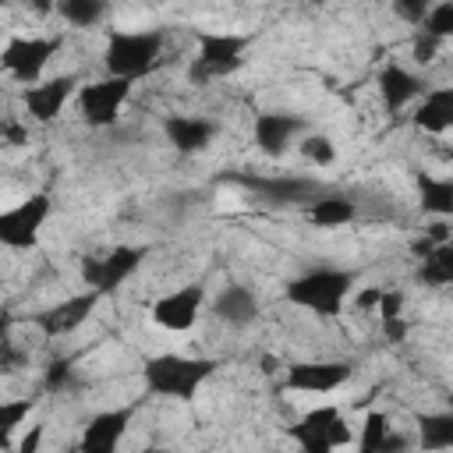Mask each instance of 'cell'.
Here are the masks:
<instances>
[{
	"label": "cell",
	"mask_w": 453,
	"mask_h": 453,
	"mask_svg": "<svg viewBox=\"0 0 453 453\" xmlns=\"http://www.w3.org/2000/svg\"><path fill=\"white\" fill-rule=\"evenodd\" d=\"M428 244H449V226H446V219H439V223H432L428 226V237H425Z\"/></svg>",
	"instance_id": "cell-37"
},
{
	"label": "cell",
	"mask_w": 453,
	"mask_h": 453,
	"mask_svg": "<svg viewBox=\"0 0 453 453\" xmlns=\"http://www.w3.org/2000/svg\"><path fill=\"white\" fill-rule=\"evenodd\" d=\"M354 202L347 198V195H319L311 205H308V216H311V223H319V226H343V223H350L354 219Z\"/></svg>",
	"instance_id": "cell-21"
},
{
	"label": "cell",
	"mask_w": 453,
	"mask_h": 453,
	"mask_svg": "<svg viewBox=\"0 0 453 453\" xmlns=\"http://www.w3.org/2000/svg\"><path fill=\"white\" fill-rule=\"evenodd\" d=\"M216 134V124L205 117H170L166 120V138L177 152H202Z\"/></svg>",
	"instance_id": "cell-18"
},
{
	"label": "cell",
	"mask_w": 453,
	"mask_h": 453,
	"mask_svg": "<svg viewBox=\"0 0 453 453\" xmlns=\"http://www.w3.org/2000/svg\"><path fill=\"white\" fill-rule=\"evenodd\" d=\"M21 365H25V350L14 347L11 340H4V343H0V372L11 375V372H18Z\"/></svg>",
	"instance_id": "cell-32"
},
{
	"label": "cell",
	"mask_w": 453,
	"mask_h": 453,
	"mask_svg": "<svg viewBox=\"0 0 453 453\" xmlns=\"http://www.w3.org/2000/svg\"><path fill=\"white\" fill-rule=\"evenodd\" d=\"M301 152H304L311 163H322V166L333 163V156H336V152H333V142H329L326 134H311V138H304V142H301Z\"/></svg>",
	"instance_id": "cell-30"
},
{
	"label": "cell",
	"mask_w": 453,
	"mask_h": 453,
	"mask_svg": "<svg viewBox=\"0 0 453 453\" xmlns=\"http://www.w3.org/2000/svg\"><path fill=\"white\" fill-rule=\"evenodd\" d=\"M425 28V35H432V39H446V35H453V4L446 0V4H435V7H428V14H425V21H421Z\"/></svg>",
	"instance_id": "cell-28"
},
{
	"label": "cell",
	"mask_w": 453,
	"mask_h": 453,
	"mask_svg": "<svg viewBox=\"0 0 453 453\" xmlns=\"http://www.w3.org/2000/svg\"><path fill=\"white\" fill-rule=\"evenodd\" d=\"M418 435L428 453H442L453 446V414H418Z\"/></svg>",
	"instance_id": "cell-22"
},
{
	"label": "cell",
	"mask_w": 453,
	"mask_h": 453,
	"mask_svg": "<svg viewBox=\"0 0 453 453\" xmlns=\"http://www.w3.org/2000/svg\"><path fill=\"white\" fill-rule=\"evenodd\" d=\"M11 322H14V315L0 311V343H4V340H11Z\"/></svg>",
	"instance_id": "cell-40"
},
{
	"label": "cell",
	"mask_w": 453,
	"mask_h": 453,
	"mask_svg": "<svg viewBox=\"0 0 453 453\" xmlns=\"http://www.w3.org/2000/svg\"><path fill=\"white\" fill-rule=\"evenodd\" d=\"M212 311H216V319L226 322V326H248V322H255V315H258V301H255V294H251L244 283H230V287L219 290Z\"/></svg>",
	"instance_id": "cell-19"
},
{
	"label": "cell",
	"mask_w": 453,
	"mask_h": 453,
	"mask_svg": "<svg viewBox=\"0 0 453 453\" xmlns=\"http://www.w3.org/2000/svg\"><path fill=\"white\" fill-rule=\"evenodd\" d=\"M421 78L418 74H411L407 67H400V64H386L382 67V74H379V92H382V103H386V110L389 113H396V110H403L414 96H421Z\"/></svg>",
	"instance_id": "cell-17"
},
{
	"label": "cell",
	"mask_w": 453,
	"mask_h": 453,
	"mask_svg": "<svg viewBox=\"0 0 453 453\" xmlns=\"http://www.w3.org/2000/svg\"><path fill=\"white\" fill-rule=\"evenodd\" d=\"M149 453H163V449H149Z\"/></svg>",
	"instance_id": "cell-41"
},
{
	"label": "cell",
	"mask_w": 453,
	"mask_h": 453,
	"mask_svg": "<svg viewBox=\"0 0 453 453\" xmlns=\"http://www.w3.org/2000/svg\"><path fill=\"white\" fill-rule=\"evenodd\" d=\"M421 188V209L435 212V216H449L453 212V184L449 180H435V177H418Z\"/></svg>",
	"instance_id": "cell-24"
},
{
	"label": "cell",
	"mask_w": 453,
	"mask_h": 453,
	"mask_svg": "<svg viewBox=\"0 0 453 453\" xmlns=\"http://www.w3.org/2000/svg\"><path fill=\"white\" fill-rule=\"evenodd\" d=\"M163 53V32H113L103 53V64L110 71V78H124L134 81L142 74H149L156 67Z\"/></svg>",
	"instance_id": "cell-2"
},
{
	"label": "cell",
	"mask_w": 453,
	"mask_h": 453,
	"mask_svg": "<svg viewBox=\"0 0 453 453\" xmlns=\"http://www.w3.org/2000/svg\"><path fill=\"white\" fill-rule=\"evenodd\" d=\"M418 280L428 283V287L449 283V280H453V248H449V244H435V248L425 255V262H421V269H418Z\"/></svg>",
	"instance_id": "cell-23"
},
{
	"label": "cell",
	"mask_w": 453,
	"mask_h": 453,
	"mask_svg": "<svg viewBox=\"0 0 453 453\" xmlns=\"http://www.w3.org/2000/svg\"><path fill=\"white\" fill-rule=\"evenodd\" d=\"M386 432H389L386 414H368V418H365V428H361V446H357V453H379Z\"/></svg>",
	"instance_id": "cell-29"
},
{
	"label": "cell",
	"mask_w": 453,
	"mask_h": 453,
	"mask_svg": "<svg viewBox=\"0 0 453 453\" xmlns=\"http://www.w3.org/2000/svg\"><path fill=\"white\" fill-rule=\"evenodd\" d=\"M149 255V248H138V244H117L113 251L106 255H92L81 262V280L88 283V290H96L99 297L103 294H113L138 265L142 258Z\"/></svg>",
	"instance_id": "cell-5"
},
{
	"label": "cell",
	"mask_w": 453,
	"mask_h": 453,
	"mask_svg": "<svg viewBox=\"0 0 453 453\" xmlns=\"http://www.w3.org/2000/svg\"><path fill=\"white\" fill-rule=\"evenodd\" d=\"M354 375L350 361H297L287 368V389L297 393H333Z\"/></svg>",
	"instance_id": "cell-11"
},
{
	"label": "cell",
	"mask_w": 453,
	"mask_h": 453,
	"mask_svg": "<svg viewBox=\"0 0 453 453\" xmlns=\"http://www.w3.org/2000/svg\"><path fill=\"white\" fill-rule=\"evenodd\" d=\"M96 301H99V294H96V290H85V294H74V297H67V301L53 304V308L39 311L32 322L42 329V336H64V333L78 329V326L92 315Z\"/></svg>",
	"instance_id": "cell-14"
},
{
	"label": "cell",
	"mask_w": 453,
	"mask_h": 453,
	"mask_svg": "<svg viewBox=\"0 0 453 453\" xmlns=\"http://www.w3.org/2000/svg\"><path fill=\"white\" fill-rule=\"evenodd\" d=\"M71 92H74V78L71 74H60V78H50L42 85H28L21 99H25L28 113L46 124V120H53L64 110V103L71 99Z\"/></svg>",
	"instance_id": "cell-16"
},
{
	"label": "cell",
	"mask_w": 453,
	"mask_h": 453,
	"mask_svg": "<svg viewBox=\"0 0 453 453\" xmlns=\"http://www.w3.org/2000/svg\"><path fill=\"white\" fill-rule=\"evenodd\" d=\"M244 35L234 32H202L198 35V57L191 64V81H212L226 78L244 64Z\"/></svg>",
	"instance_id": "cell-4"
},
{
	"label": "cell",
	"mask_w": 453,
	"mask_h": 453,
	"mask_svg": "<svg viewBox=\"0 0 453 453\" xmlns=\"http://www.w3.org/2000/svg\"><path fill=\"white\" fill-rule=\"evenodd\" d=\"M226 180L248 188L251 195H258L269 205H311L319 195H326V188L311 177H258V173H226Z\"/></svg>",
	"instance_id": "cell-7"
},
{
	"label": "cell",
	"mask_w": 453,
	"mask_h": 453,
	"mask_svg": "<svg viewBox=\"0 0 453 453\" xmlns=\"http://www.w3.org/2000/svg\"><path fill=\"white\" fill-rule=\"evenodd\" d=\"M290 439L301 446V453H333L336 446L350 442V428L336 407H315L290 425Z\"/></svg>",
	"instance_id": "cell-6"
},
{
	"label": "cell",
	"mask_w": 453,
	"mask_h": 453,
	"mask_svg": "<svg viewBox=\"0 0 453 453\" xmlns=\"http://www.w3.org/2000/svg\"><path fill=\"white\" fill-rule=\"evenodd\" d=\"M379 297H382V290H379V287H368V290L357 294V308H375Z\"/></svg>",
	"instance_id": "cell-39"
},
{
	"label": "cell",
	"mask_w": 453,
	"mask_h": 453,
	"mask_svg": "<svg viewBox=\"0 0 453 453\" xmlns=\"http://www.w3.org/2000/svg\"><path fill=\"white\" fill-rule=\"evenodd\" d=\"M57 11H60L71 25L88 28V25H96V21L106 14V4H103V0H64Z\"/></svg>",
	"instance_id": "cell-26"
},
{
	"label": "cell",
	"mask_w": 453,
	"mask_h": 453,
	"mask_svg": "<svg viewBox=\"0 0 453 453\" xmlns=\"http://www.w3.org/2000/svg\"><path fill=\"white\" fill-rule=\"evenodd\" d=\"M46 216H50V195H42V191L4 209L0 212V244L4 248H35Z\"/></svg>",
	"instance_id": "cell-8"
},
{
	"label": "cell",
	"mask_w": 453,
	"mask_h": 453,
	"mask_svg": "<svg viewBox=\"0 0 453 453\" xmlns=\"http://www.w3.org/2000/svg\"><path fill=\"white\" fill-rule=\"evenodd\" d=\"M301 127H304V120L294 113H258L255 117V145L265 156H283Z\"/></svg>",
	"instance_id": "cell-15"
},
{
	"label": "cell",
	"mask_w": 453,
	"mask_h": 453,
	"mask_svg": "<svg viewBox=\"0 0 453 453\" xmlns=\"http://www.w3.org/2000/svg\"><path fill=\"white\" fill-rule=\"evenodd\" d=\"M127 96H131V81H124V78H103V81L81 85V92H78L81 120L92 127H110L117 120L120 106L127 103Z\"/></svg>",
	"instance_id": "cell-9"
},
{
	"label": "cell",
	"mask_w": 453,
	"mask_h": 453,
	"mask_svg": "<svg viewBox=\"0 0 453 453\" xmlns=\"http://www.w3.org/2000/svg\"><path fill=\"white\" fill-rule=\"evenodd\" d=\"M0 134H4L11 145H25V142H28V134H25V127H21V124H4V127H0Z\"/></svg>",
	"instance_id": "cell-38"
},
{
	"label": "cell",
	"mask_w": 453,
	"mask_h": 453,
	"mask_svg": "<svg viewBox=\"0 0 453 453\" xmlns=\"http://www.w3.org/2000/svg\"><path fill=\"white\" fill-rule=\"evenodd\" d=\"M57 50H60V39H25V35H14V39L4 46L0 64H4V71H11L18 81L32 85V81L42 74V67L50 64V57H53Z\"/></svg>",
	"instance_id": "cell-10"
},
{
	"label": "cell",
	"mask_w": 453,
	"mask_h": 453,
	"mask_svg": "<svg viewBox=\"0 0 453 453\" xmlns=\"http://www.w3.org/2000/svg\"><path fill=\"white\" fill-rule=\"evenodd\" d=\"M28 411H32V400L28 396H21V400H0V449L11 446L18 425L28 418Z\"/></svg>",
	"instance_id": "cell-25"
},
{
	"label": "cell",
	"mask_w": 453,
	"mask_h": 453,
	"mask_svg": "<svg viewBox=\"0 0 453 453\" xmlns=\"http://www.w3.org/2000/svg\"><path fill=\"white\" fill-rule=\"evenodd\" d=\"M350 283H354V276L347 269H311L287 283V301L329 319L340 311L343 297L350 294Z\"/></svg>",
	"instance_id": "cell-3"
},
{
	"label": "cell",
	"mask_w": 453,
	"mask_h": 453,
	"mask_svg": "<svg viewBox=\"0 0 453 453\" xmlns=\"http://www.w3.org/2000/svg\"><path fill=\"white\" fill-rule=\"evenodd\" d=\"M407 446H411V442H407V435H400V432H396V435H393V432H386V435H382L379 453H407Z\"/></svg>",
	"instance_id": "cell-35"
},
{
	"label": "cell",
	"mask_w": 453,
	"mask_h": 453,
	"mask_svg": "<svg viewBox=\"0 0 453 453\" xmlns=\"http://www.w3.org/2000/svg\"><path fill=\"white\" fill-rule=\"evenodd\" d=\"M435 50H439V39H432V35H425V32L414 35V60H418V64L435 60Z\"/></svg>",
	"instance_id": "cell-34"
},
{
	"label": "cell",
	"mask_w": 453,
	"mask_h": 453,
	"mask_svg": "<svg viewBox=\"0 0 453 453\" xmlns=\"http://www.w3.org/2000/svg\"><path fill=\"white\" fill-rule=\"evenodd\" d=\"M393 11H396L403 21L421 25V21H425V14H428V4H425V0H396V4H393Z\"/></svg>",
	"instance_id": "cell-33"
},
{
	"label": "cell",
	"mask_w": 453,
	"mask_h": 453,
	"mask_svg": "<svg viewBox=\"0 0 453 453\" xmlns=\"http://www.w3.org/2000/svg\"><path fill=\"white\" fill-rule=\"evenodd\" d=\"M202 301H205L202 287H195V283L191 287H180V290H173V294H166V297H159L152 304V322L163 326V329H170V333L191 329L195 319H198Z\"/></svg>",
	"instance_id": "cell-13"
},
{
	"label": "cell",
	"mask_w": 453,
	"mask_h": 453,
	"mask_svg": "<svg viewBox=\"0 0 453 453\" xmlns=\"http://www.w3.org/2000/svg\"><path fill=\"white\" fill-rule=\"evenodd\" d=\"M131 407H117V411H103L96 414L85 432H81V442H78V453H117L120 449V439L131 425Z\"/></svg>",
	"instance_id": "cell-12"
},
{
	"label": "cell",
	"mask_w": 453,
	"mask_h": 453,
	"mask_svg": "<svg viewBox=\"0 0 453 453\" xmlns=\"http://www.w3.org/2000/svg\"><path fill=\"white\" fill-rule=\"evenodd\" d=\"M42 386H46L50 393H67V389H74V386H78V379H74V361H71V357H53L50 368H46Z\"/></svg>",
	"instance_id": "cell-27"
},
{
	"label": "cell",
	"mask_w": 453,
	"mask_h": 453,
	"mask_svg": "<svg viewBox=\"0 0 453 453\" xmlns=\"http://www.w3.org/2000/svg\"><path fill=\"white\" fill-rule=\"evenodd\" d=\"M219 365L212 357H184V354H156L142 365L145 389L156 396H173V400H191L198 386L216 372Z\"/></svg>",
	"instance_id": "cell-1"
},
{
	"label": "cell",
	"mask_w": 453,
	"mask_h": 453,
	"mask_svg": "<svg viewBox=\"0 0 453 453\" xmlns=\"http://www.w3.org/2000/svg\"><path fill=\"white\" fill-rule=\"evenodd\" d=\"M414 124L432 131V134H442L449 124H453V88H435L425 96L421 110L414 113Z\"/></svg>",
	"instance_id": "cell-20"
},
{
	"label": "cell",
	"mask_w": 453,
	"mask_h": 453,
	"mask_svg": "<svg viewBox=\"0 0 453 453\" xmlns=\"http://www.w3.org/2000/svg\"><path fill=\"white\" fill-rule=\"evenodd\" d=\"M39 442H42V425H32V432L18 442V453H39Z\"/></svg>",
	"instance_id": "cell-36"
},
{
	"label": "cell",
	"mask_w": 453,
	"mask_h": 453,
	"mask_svg": "<svg viewBox=\"0 0 453 453\" xmlns=\"http://www.w3.org/2000/svg\"><path fill=\"white\" fill-rule=\"evenodd\" d=\"M379 315H382V326H393V322H400V308H403V297L396 294V290H382V297H379Z\"/></svg>",
	"instance_id": "cell-31"
}]
</instances>
